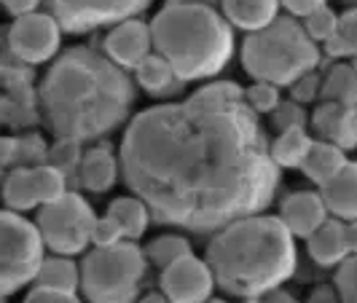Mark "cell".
<instances>
[{
	"label": "cell",
	"mask_w": 357,
	"mask_h": 303,
	"mask_svg": "<svg viewBox=\"0 0 357 303\" xmlns=\"http://www.w3.org/2000/svg\"><path fill=\"white\" fill-rule=\"evenodd\" d=\"M121 178L161 223L218 231L266 210L280 185L261 116L234 81L137 113L121 140Z\"/></svg>",
	"instance_id": "6da1fadb"
},
{
	"label": "cell",
	"mask_w": 357,
	"mask_h": 303,
	"mask_svg": "<svg viewBox=\"0 0 357 303\" xmlns=\"http://www.w3.org/2000/svg\"><path fill=\"white\" fill-rule=\"evenodd\" d=\"M38 102L56 137L91 143L124 124L135 105V86L107 54L75 46L56 56L43 75Z\"/></svg>",
	"instance_id": "7a4b0ae2"
},
{
	"label": "cell",
	"mask_w": 357,
	"mask_h": 303,
	"mask_svg": "<svg viewBox=\"0 0 357 303\" xmlns=\"http://www.w3.org/2000/svg\"><path fill=\"white\" fill-rule=\"evenodd\" d=\"M218 287L236 298H264L296 274V236L271 215H245L218 228L207 244Z\"/></svg>",
	"instance_id": "3957f363"
},
{
	"label": "cell",
	"mask_w": 357,
	"mask_h": 303,
	"mask_svg": "<svg viewBox=\"0 0 357 303\" xmlns=\"http://www.w3.org/2000/svg\"><path fill=\"white\" fill-rule=\"evenodd\" d=\"M151 30L156 52L169 59L183 84L218 75L234 54V24L213 6L167 3Z\"/></svg>",
	"instance_id": "277c9868"
},
{
	"label": "cell",
	"mask_w": 357,
	"mask_h": 303,
	"mask_svg": "<svg viewBox=\"0 0 357 303\" xmlns=\"http://www.w3.org/2000/svg\"><path fill=\"white\" fill-rule=\"evenodd\" d=\"M242 65L255 81H271L277 86H293L301 75L317 70L320 52L304 24L290 17H277L268 27L248 33L242 46Z\"/></svg>",
	"instance_id": "5b68a950"
},
{
	"label": "cell",
	"mask_w": 357,
	"mask_h": 303,
	"mask_svg": "<svg viewBox=\"0 0 357 303\" xmlns=\"http://www.w3.org/2000/svg\"><path fill=\"white\" fill-rule=\"evenodd\" d=\"M148 258L135 239H124L113 247H94L81 261V293L89 301L121 303L137 298Z\"/></svg>",
	"instance_id": "8992f818"
},
{
	"label": "cell",
	"mask_w": 357,
	"mask_h": 303,
	"mask_svg": "<svg viewBox=\"0 0 357 303\" xmlns=\"http://www.w3.org/2000/svg\"><path fill=\"white\" fill-rule=\"evenodd\" d=\"M46 239L27 217L17 210L0 215V295L8 298L33 285L46 261Z\"/></svg>",
	"instance_id": "52a82bcc"
},
{
	"label": "cell",
	"mask_w": 357,
	"mask_h": 303,
	"mask_svg": "<svg viewBox=\"0 0 357 303\" xmlns=\"http://www.w3.org/2000/svg\"><path fill=\"white\" fill-rule=\"evenodd\" d=\"M97 215L81 194H62L38 210V228L49 250L56 255H78L94 244Z\"/></svg>",
	"instance_id": "ba28073f"
},
{
	"label": "cell",
	"mask_w": 357,
	"mask_h": 303,
	"mask_svg": "<svg viewBox=\"0 0 357 303\" xmlns=\"http://www.w3.org/2000/svg\"><path fill=\"white\" fill-rule=\"evenodd\" d=\"M62 194H68V175H62L49 161L38 166H14L3 180V201L17 212L40 210Z\"/></svg>",
	"instance_id": "9c48e42d"
},
{
	"label": "cell",
	"mask_w": 357,
	"mask_h": 303,
	"mask_svg": "<svg viewBox=\"0 0 357 303\" xmlns=\"http://www.w3.org/2000/svg\"><path fill=\"white\" fill-rule=\"evenodd\" d=\"M62 22L54 14H27L14 19L6 33V49L24 65H43L56 56L62 46Z\"/></svg>",
	"instance_id": "30bf717a"
},
{
	"label": "cell",
	"mask_w": 357,
	"mask_h": 303,
	"mask_svg": "<svg viewBox=\"0 0 357 303\" xmlns=\"http://www.w3.org/2000/svg\"><path fill=\"white\" fill-rule=\"evenodd\" d=\"M68 33H89L137 17L153 0H49Z\"/></svg>",
	"instance_id": "8fae6325"
},
{
	"label": "cell",
	"mask_w": 357,
	"mask_h": 303,
	"mask_svg": "<svg viewBox=\"0 0 357 303\" xmlns=\"http://www.w3.org/2000/svg\"><path fill=\"white\" fill-rule=\"evenodd\" d=\"M218 279L215 271L207 261L197 258L194 252L175 261L172 266H167L161 271V293L169 301L180 303H199L213 298Z\"/></svg>",
	"instance_id": "7c38bea8"
},
{
	"label": "cell",
	"mask_w": 357,
	"mask_h": 303,
	"mask_svg": "<svg viewBox=\"0 0 357 303\" xmlns=\"http://www.w3.org/2000/svg\"><path fill=\"white\" fill-rule=\"evenodd\" d=\"M30 68L33 65H24V62L14 65V70L8 62L3 65V121L14 129L33 126L38 121L40 102L36 100Z\"/></svg>",
	"instance_id": "4fadbf2b"
},
{
	"label": "cell",
	"mask_w": 357,
	"mask_h": 303,
	"mask_svg": "<svg viewBox=\"0 0 357 303\" xmlns=\"http://www.w3.org/2000/svg\"><path fill=\"white\" fill-rule=\"evenodd\" d=\"M151 52H156L153 30L137 17L113 24V30L105 36V54L124 70H135Z\"/></svg>",
	"instance_id": "5bb4252c"
},
{
	"label": "cell",
	"mask_w": 357,
	"mask_h": 303,
	"mask_svg": "<svg viewBox=\"0 0 357 303\" xmlns=\"http://www.w3.org/2000/svg\"><path fill=\"white\" fill-rule=\"evenodd\" d=\"M312 124L320 140L339 145L344 150L357 148V105L322 100L317 113L312 116Z\"/></svg>",
	"instance_id": "9a60e30c"
},
{
	"label": "cell",
	"mask_w": 357,
	"mask_h": 303,
	"mask_svg": "<svg viewBox=\"0 0 357 303\" xmlns=\"http://www.w3.org/2000/svg\"><path fill=\"white\" fill-rule=\"evenodd\" d=\"M328 215H331V210H328L325 199L314 191H296V194L282 199V204H280L282 223L298 239H309L328 220Z\"/></svg>",
	"instance_id": "2e32d148"
},
{
	"label": "cell",
	"mask_w": 357,
	"mask_h": 303,
	"mask_svg": "<svg viewBox=\"0 0 357 303\" xmlns=\"http://www.w3.org/2000/svg\"><path fill=\"white\" fill-rule=\"evenodd\" d=\"M306 252L317 266H341L349 255V233H347V220L341 217H328L317 231L306 239Z\"/></svg>",
	"instance_id": "e0dca14e"
},
{
	"label": "cell",
	"mask_w": 357,
	"mask_h": 303,
	"mask_svg": "<svg viewBox=\"0 0 357 303\" xmlns=\"http://www.w3.org/2000/svg\"><path fill=\"white\" fill-rule=\"evenodd\" d=\"M119 172H121V159L113 153V148L107 143L91 145L89 150H84L78 182L91 194H105L116 185Z\"/></svg>",
	"instance_id": "ac0fdd59"
},
{
	"label": "cell",
	"mask_w": 357,
	"mask_h": 303,
	"mask_svg": "<svg viewBox=\"0 0 357 303\" xmlns=\"http://www.w3.org/2000/svg\"><path fill=\"white\" fill-rule=\"evenodd\" d=\"M282 0H223L220 11L236 30L258 33L280 17Z\"/></svg>",
	"instance_id": "d6986e66"
},
{
	"label": "cell",
	"mask_w": 357,
	"mask_h": 303,
	"mask_svg": "<svg viewBox=\"0 0 357 303\" xmlns=\"http://www.w3.org/2000/svg\"><path fill=\"white\" fill-rule=\"evenodd\" d=\"M320 194L333 217L357 220V161H349L336 178L320 185Z\"/></svg>",
	"instance_id": "ffe728a7"
},
{
	"label": "cell",
	"mask_w": 357,
	"mask_h": 303,
	"mask_svg": "<svg viewBox=\"0 0 357 303\" xmlns=\"http://www.w3.org/2000/svg\"><path fill=\"white\" fill-rule=\"evenodd\" d=\"M135 78L143 86V91L153 94V97H164V94L178 89V84H183L180 75L175 72V68L169 65V59L161 56L159 52H151L135 68Z\"/></svg>",
	"instance_id": "44dd1931"
},
{
	"label": "cell",
	"mask_w": 357,
	"mask_h": 303,
	"mask_svg": "<svg viewBox=\"0 0 357 303\" xmlns=\"http://www.w3.org/2000/svg\"><path fill=\"white\" fill-rule=\"evenodd\" d=\"M347 164H349V161L344 156V148L328 143V140H314V145H312V150H309V156H306V161H304V166H301V172H304L312 182L325 185L328 180L336 178Z\"/></svg>",
	"instance_id": "7402d4cb"
},
{
	"label": "cell",
	"mask_w": 357,
	"mask_h": 303,
	"mask_svg": "<svg viewBox=\"0 0 357 303\" xmlns=\"http://www.w3.org/2000/svg\"><path fill=\"white\" fill-rule=\"evenodd\" d=\"M312 145L314 140L304 126H293L277 134V140L271 143V156L280 164V169H301Z\"/></svg>",
	"instance_id": "603a6c76"
},
{
	"label": "cell",
	"mask_w": 357,
	"mask_h": 303,
	"mask_svg": "<svg viewBox=\"0 0 357 303\" xmlns=\"http://www.w3.org/2000/svg\"><path fill=\"white\" fill-rule=\"evenodd\" d=\"M107 215L119 220V226L124 228L126 239H140L148 231L153 212H151V207L145 204L143 199L135 194V196H121L116 199V201H110Z\"/></svg>",
	"instance_id": "cb8c5ba5"
},
{
	"label": "cell",
	"mask_w": 357,
	"mask_h": 303,
	"mask_svg": "<svg viewBox=\"0 0 357 303\" xmlns=\"http://www.w3.org/2000/svg\"><path fill=\"white\" fill-rule=\"evenodd\" d=\"M36 282L38 285L59 287V290H68V293H78L81 290V268L65 255L62 258H46L40 271H38Z\"/></svg>",
	"instance_id": "d4e9b609"
},
{
	"label": "cell",
	"mask_w": 357,
	"mask_h": 303,
	"mask_svg": "<svg viewBox=\"0 0 357 303\" xmlns=\"http://www.w3.org/2000/svg\"><path fill=\"white\" fill-rule=\"evenodd\" d=\"M191 255V244L185 242V236H178V233H164V236H156L153 242H148L145 247V258L151 266H156L159 271H164L167 266H172L175 261Z\"/></svg>",
	"instance_id": "484cf974"
},
{
	"label": "cell",
	"mask_w": 357,
	"mask_h": 303,
	"mask_svg": "<svg viewBox=\"0 0 357 303\" xmlns=\"http://www.w3.org/2000/svg\"><path fill=\"white\" fill-rule=\"evenodd\" d=\"M322 100H336V102H347V105H357V68L349 65H339L322 81Z\"/></svg>",
	"instance_id": "4316f807"
},
{
	"label": "cell",
	"mask_w": 357,
	"mask_h": 303,
	"mask_svg": "<svg viewBox=\"0 0 357 303\" xmlns=\"http://www.w3.org/2000/svg\"><path fill=\"white\" fill-rule=\"evenodd\" d=\"M78 140H70V137H56V143L49 145V164L56 166L62 175L68 178H78V169H81V161H84V150H81Z\"/></svg>",
	"instance_id": "83f0119b"
},
{
	"label": "cell",
	"mask_w": 357,
	"mask_h": 303,
	"mask_svg": "<svg viewBox=\"0 0 357 303\" xmlns=\"http://www.w3.org/2000/svg\"><path fill=\"white\" fill-rule=\"evenodd\" d=\"M331 56H355L357 59V8L341 14L336 36L325 43Z\"/></svg>",
	"instance_id": "f1b7e54d"
},
{
	"label": "cell",
	"mask_w": 357,
	"mask_h": 303,
	"mask_svg": "<svg viewBox=\"0 0 357 303\" xmlns=\"http://www.w3.org/2000/svg\"><path fill=\"white\" fill-rule=\"evenodd\" d=\"M49 161V145L43 143L40 134H24L17 137V153L11 166H38V164H46Z\"/></svg>",
	"instance_id": "f546056e"
},
{
	"label": "cell",
	"mask_w": 357,
	"mask_h": 303,
	"mask_svg": "<svg viewBox=\"0 0 357 303\" xmlns=\"http://www.w3.org/2000/svg\"><path fill=\"white\" fill-rule=\"evenodd\" d=\"M339 19L331 8H328V3L317 8L314 14H309L304 19V30L309 33L312 40H317V43H328L331 38L336 36V30H339Z\"/></svg>",
	"instance_id": "4dcf8cb0"
},
{
	"label": "cell",
	"mask_w": 357,
	"mask_h": 303,
	"mask_svg": "<svg viewBox=\"0 0 357 303\" xmlns=\"http://www.w3.org/2000/svg\"><path fill=\"white\" fill-rule=\"evenodd\" d=\"M245 97L258 116H264V113L271 116L274 107L280 105V91H277V84H271V81H255L250 89L245 91Z\"/></svg>",
	"instance_id": "1f68e13d"
},
{
	"label": "cell",
	"mask_w": 357,
	"mask_h": 303,
	"mask_svg": "<svg viewBox=\"0 0 357 303\" xmlns=\"http://www.w3.org/2000/svg\"><path fill=\"white\" fill-rule=\"evenodd\" d=\"M336 293L341 301H357V255L347 258L336 271Z\"/></svg>",
	"instance_id": "d6a6232c"
},
{
	"label": "cell",
	"mask_w": 357,
	"mask_h": 303,
	"mask_svg": "<svg viewBox=\"0 0 357 303\" xmlns=\"http://www.w3.org/2000/svg\"><path fill=\"white\" fill-rule=\"evenodd\" d=\"M271 124L277 132H285L293 126H304L306 124V113L298 102H280L271 113Z\"/></svg>",
	"instance_id": "836d02e7"
},
{
	"label": "cell",
	"mask_w": 357,
	"mask_h": 303,
	"mask_svg": "<svg viewBox=\"0 0 357 303\" xmlns=\"http://www.w3.org/2000/svg\"><path fill=\"white\" fill-rule=\"evenodd\" d=\"M126 233L124 228L119 226V220L116 217H100L97 220V226H94V247H113V244H119V242H124Z\"/></svg>",
	"instance_id": "e575fe53"
},
{
	"label": "cell",
	"mask_w": 357,
	"mask_h": 303,
	"mask_svg": "<svg viewBox=\"0 0 357 303\" xmlns=\"http://www.w3.org/2000/svg\"><path fill=\"white\" fill-rule=\"evenodd\" d=\"M290 89H293V100H296V102H312L314 97H320L322 81L314 75V70H312V72H306V75H301Z\"/></svg>",
	"instance_id": "d590c367"
},
{
	"label": "cell",
	"mask_w": 357,
	"mask_h": 303,
	"mask_svg": "<svg viewBox=\"0 0 357 303\" xmlns=\"http://www.w3.org/2000/svg\"><path fill=\"white\" fill-rule=\"evenodd\" d=\"M78 298V293H68V290H59V287H52V285H33V290L27 293V301L36 303V301H75Z\"/></svg>",
	"instance_id": "8d00e7d4"
},
{
	"label": "cell",
	"mask_w": 357,
	"mask_h": 303,
	"mask_svg": "<svg viewBox=\"0 0 357 303\" xmlns=\"http://www.w3.org/2000/svg\"><path fill=\"white\" fill-rule=\"evenodd\" d=\"M325 6V0H282V8H285L290 17H309L314 14L317 8Z\"/></svg>",
	"instance_id": "74e56055"
},
{
	"label": "cell",
	"mask_w": 357,
	"mask_h": 303,
	"mask_svg": "<svg viewBox=\"0 0 357 303\" xmlns=\"http://www.w3.org/2000/svg\"><path fill=\"white\" fill-rule=\"evenodd\" d=\"M40 0H3V8L11 14L14 19L27 17V14H36Z\"/></svg>",
	"instance_id": "f35d334b"
},
{
	"label": "cell",
	"mask_w": 357,
	"mask_h": 303,
	"mask_svg": "<svg viewBox=\"0 0 357 303\" xmlns=\"http://www.w3.org/2000/svg\"><path fill=\"white\" fill-rule=\"evenodd\" d=\"M14 153H17V137H3V169H11Z\"/></svg>",
	"instance_id": "ab89813d"
},
{
	"label": "cell",
	"mask_w": 357,
	"mask_h": 303,
	"mask_svg": "<svg viewBox=\"0 0 357 303\" xmlns=\"http://www.w3.org/2000/svg\"><path fill=\"white\" fill-rule=\"evenodd\" d=\"M347 233H349V247H352V255H357V220H349V223H347Z\"/></svg>",
	"instance_id": "60d3db41"
},
{
	"label": "cell",
	"mask_w": 357,
	"mask_h": 303,
	"mask_svg": "<svg viewBox=\"0 0 357 303\" xmlns=\"http://www.w3.org/2000/svg\"><path fill=\"white\" fill-rule=\"evenodd\" d=\"M167 3H197V6H213V8H220L223 0H167Z\"/></svg>",
	"instance_id": "b9f144b4"
},
{
	"label": "cell",
	"mask_w": 357,
	"mask_h": 303,
	"mask_svg": "<svg viewBox=\"0 0 357 303\" xmlns=\"http://www.w3.org/2000/svg\"><path fill=\"white\" fill-rule=\"evenodd\" d=\"M355 68H357V65H355Z\"/></svg>",
	"instance_id": "7bdbcfd3"
}]
</instances>
